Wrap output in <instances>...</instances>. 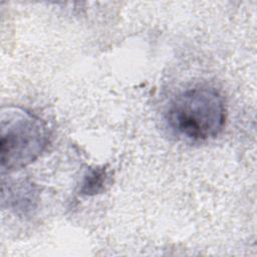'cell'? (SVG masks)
Instances as JSON below:
<instances>
[{
	"label": "cell",
	"mask_w": 257,
	"mask_h": 257,
	"mask_svg": "<svg viewBox=\"0 0 257 257\" xmlns=\"http://www.w3.org/2000/svg\"><path fill=\"white\" fill-rule=\"evenodd\" d=\"M106 173L103 169L91 170L84 177V181L81 187V193L85 195H94L100 192L105 183Z\"/></svg>",
	"instance_id": "obj_3"
},
{
	"label": "cell",
	"mask_w": 257,
	"mask_h": 257,
	"mask_svg": "<svg viewBox=\"0 0 257 257\" xmlns=\"http://www.w3.org/2000/svg\"><path fill=\"white\" fill-rule=\"evenodd\" d=\"M3 170L15 171L33 163L45 150L48 132L41 118L18 106H4L0 116Z\"/></svg>",
	"instance_id": "obj_2"
},
{
	"label": "cell",
	"mask_w": 257,
	"mask_h": 257,
	"mask_svg": "<svg viewBox=\"0 0 257 257\" xmlns=\"http://www.w3.org/2000/svg\"><path fill=\"white\" fill-rule=\"evenodd\" d=\"M167 119L178 135L202 141L216 137L226 120L222 96L210 87H194L181 92L171 102Z\"/></svg>",
	"instance_id": "obj_1"
}]
</instances>
